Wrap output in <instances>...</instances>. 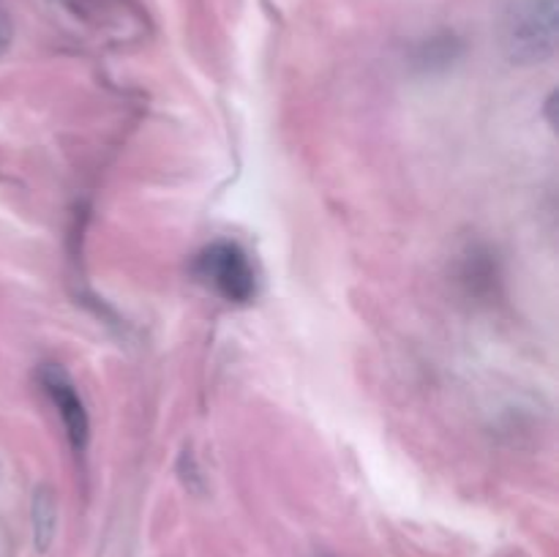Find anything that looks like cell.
Instances as JSON below:
<instances>
[{
  "label": "cell",
  "instance_id": "277c9868",
  "mask_svg": "<svg viewBox=\"0 0 559 557\" xmlns=\"http://www.w3.org/2000/svg\"><path fill=\"white\" fill-rule=\"evenodd\" d=\"M31 524H33V546L38 555H47L58 535V500H55L49 486H38L33 491L31 506Z\"/></svg>",
  "mask_w": 559,
  "mask_h": 557
},
{
  "label": "cell",
  "instance_id": "5b68a950",
  "mask_svg": "<svg viewBox=\"0 0 559 557\" xmlns=\"http://www.w3.org/2000/svg\"><path fill=\"white\" fill-rule=\"evenodd\" d=\"M11 38H14V27H11L9 14H5V11L0 9V58H3L5 49L11 47Z\"/></svg>",
  "mask_w": 559,
  "mask_h": 557
},
{
  "label": "cell",
  "instance_id": "6da1fadb",
  "mask_svg": "<svg viewBox=\"0 0 559 557\" xmlns=\"http://www.w3.org/2000/svg\"><path fill=\"white\" fill-rule=\"evenodd\" d=\"M557 36V0H506L502 3L500 44L511 63H546L555 58Z\"/></svg>",
  "mask_w": 559,
  "mask_h": 557
},
{
  "label": "cell",
  "instance_id": "3957f363",
  "mask_svg": "<svg viewBox=\"0 0 559 557\" xmlns=\"http://www.w3.org/2000/svg\"><path fill=\"white\" fill-rule=\"evenodd\" d=\"M38 380H41L44 393H47L49 402L58 410L60 420H63V429L71 448H74V451H85L87 440H91V418H87L85 402H82V396L76 393V386L71 382V377L66 375L60 366L49 364L44 366Z\"/></svg>",
  "mask_w": 559,
  "mask_h": 557
},
{
  "label": "cell",
  "instance_id": "7a4b0ae2",
  "mask_svg": "<svg viewBox=\"0 0 559 557\" xmlns=\"http://www.w3.org/2000/svg\"><path fill=\"white\" fill-rule=\"evenodd\" d=\"M194 273L229 304H249L257 295V271L249 254L233 240L205 246L194 260Z\"/></svg>",
  "mask_w": 559,
  "mask_h": 557
}]
</instances>
